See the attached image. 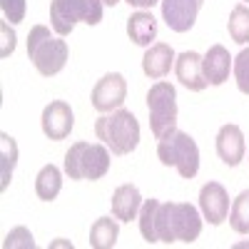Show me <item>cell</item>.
<instances>
[{
	"label": "cell",
	"mask_w": 249,
	"mask_h": 249,
	"mask_svg": "<svg viewBox=\"0 0 249 249\" xmlns=\"http://www.w3.org/2000/svg\"><path fill=\"white\" fill-rule=\"evenodd\" d=\"M68 43L60 35L55 37L48 25H33L28 33V57L43 77L57 75L68 62Z\"/></svg>",
	"instance_id": "3957f363"
},
{
	"label": "cell",
	"mask_w": 249,
	"mask_h": 249,
	"mask_svg": "<svg viewBox=\"0 0 249 249\" xmlns=\"http://www.w3.org/2000/svg\"><path fill=\"white\" fill-rule=\"evenodd\" d=\"M0 8H3V15L8 23L18 25L25 20V10H28V3L25 0H0Z\"/></svg>",
	"instance_id": "484cf974"
},
{
	"label": "cell",
	"mask_w": 249,
	"mask_h": 249,
	"mask_svg": "<svg viewBox=\"0 0 249 249\" xmlns=\"http://www.w3.org/2000/svg\"><path fill=\"white\" fill-rule=\"evenodd\" d=\"M120 237V224L112 217H100L90 227V247L92 249H112Z\"/></svg>",
	"instance_id": "ac0fdd59"
},
{
	"label": "cell",
	"mask_w": 249,
	"mask_h": 249,
	"mask_svg": "<svg viewBox=\"0 0 249 249\" xmlns=\"http://www.w3.org/2000/svg\"><path fill=\"white\" fill-rule=\"evenodd\" d=\"M60 190H62V172L55 167V164H45V167L37 172V177H35V195H37V199L53 202V199H57Z\"/></svg>",
	"instance_id": "d6986e66"
},
{
	"label": "cell",
	"mask_w": 249,
	"mask_h": 249,
	"mask_svg": "<svg viewBox=\"0 0 249 249\" xmlns=\"http://www.w3.org/2000/svg\"><path fill=\"white\" fill-rule=\"evenodd\" d=\"M204 0H162V20L175 33H187L197 23Z\"/></svg>",
	"instance_id": "30bf717a"
},
{
	"label": "cell",
	"mask_w": 249,
	"mask_h": 249,
	"mask_svg": "<svg viewBox=\"0 0 249 249\" xmlns=\"http://www.w3.org/2000/svg\"><path fill=\"white\" fill-rule=\"evenodd\" d=\"M142 202L144 199H142V195H140V190L135 184H120L115 190V195H112V202H110L112 217L117 222H132V219H137Z\"/></svg>",
	"instance_id": "2e32d148"
},
{
	"label": "cell",
	"mask_w": 249,
	"mask_h": 249,
	"mask_svg": "<svg viewBox=\"0 0 249 249\" xmlns=\"http://www.w3.org/2000/svg\"><path fill=\"white\" fill-rule=\"evenodd\" d=\"M50 247H72L70 242H65V239H57V242H53Z\"/></svg>",
	"instance_id": "f1b7e54d"
},
{
	"label": "cell",
	"mask_w": 249,
	"mask_h": 249,
	"mask_svg": "<svg viewBox=\"0 0 249 249\" xmlns=\"http://www.w3.org/2000/svg\"><path fill=\"white\" fill-rule=\"evenodd\" d=\"M15 164H18V142L8 132H0V190L3 192L10 187Z\"/></svg>",
	"instance_id": "ffe728a7"
},
{
	"label": "cell",
	"mask_w": 249,
	"mask_h": 249,
	"mask_svg": "<svg viewBox=\"0 0 249 249\" xmlns=\"http://www.w3.org/2000/svg\"><path fill=\"white\" fill-rule=\"evenodd\" d=\"M102 0H53L50 3V25L60 37H68L77 23L100 25Z\"/></svg>",
	"instance_id": "8992f818"
},
{
	"label": "cell",
	"mask_w": 249,
	"mask_h": 249,
	"mask_svg": "<svg viewBox=\"0 0 249 249\" xmlns=\"http://www.w3.org/2000/svg\"><path fill=\"white\" fill-rule=\"evenodd\" d=\"M175 75L190 92H202V90H207V85H210L204 72H202V55L195 53V50L179 53L175 57Z\"/></svg>",
	"instance_id": "4fadbf2b"
},
{
	"label": "cell",
	"mask_w": 249,
	"mask_h": 249,
	"mask_svg": "<svg viewBox=\"0 0 249 249\" xmlns=\"http://www.w3.org/2000/svg\"><path fill=\"white\" fill-rule=\"evenodd\" d=\"M199 212L212 227L222 224L230 217V195L219 182H207L199 190Z\"/></svg>",
	"instance_id": "8fae6325"
},
{
	"label": "cell",
	"mask_w": 249,
	"mask_h": 249,
	"mask_svg": "<svg viewBox=\"0 0 249 249\" xmlns=\"http://www.w3.org/2000/svg\"><path fill=\"white\" fill-rule=\"evenodd\" d=\"M127 37L140 48H150L157 40V18L150 10H137L127 18Z\"/></svg>",
	"instance_id": "e0dca14e"
},
{
	"label": "cell",
	"mask_w": 249,
	"mask_h": 249,
	"mask_svg": "<svg viewBox=\"0 0 249 249\" xmlns=\"http://www.w3.org/2000/svg\"><path fill=\"white\" fill-rule=\"evenodd\" d=\"M244 5H249V0H244Z\"/></svg>",
	"instance_id": "4dcf8cb0"
},
{
	"label": "cell",
	"mask_w": 249,
	"mask_h": 249,
	"mask_svg": "<svg viewBox=\"0 0 249 249\" xmlns=\"http://www.w3.org/2000/svg\"><path fill=\"white\" fill-rule=\"evenodd\" d=\"M40 127H43V135L53 142L70 137V132L75 127V112L70 107V102L53 100L50 105H45L43 117H40Z\"/></svg>",
	"instance_id": "9c48e42d"
},
{
	"label": "cell",
	"mask_w": 249,
	"mask_h": 249,
	"mask_svg": "<svg viewBox=\"0 0 249 249\" xmlns=\"http://www.w3.org/2000/svg\"><path fill=\"white\" fill-rule=\"evenodd\" d=\"M120 3V0H102V5H110V8H115Z\"/></svg>",
	"instance_id": "f546056e"
},
{
	"label": "cell",
	"mask_w": 249,
	"mask_h": 249,
	"mask_svg": "<svg viewBox=\"0 0 249 249\" xmlns=\"http://www.w3.org/2000/svg\"><path fill=\"white\" fill-rule=\"evenodd\" d=\"M124 97H127V80L120 72H107L92 88V107L102 115H110L122 107Z\"/></svg>",
	"instance_id": "ba28073f"
},
{
	"label": "cell",
	"mask_w": 249,
	"mask_h": 249,
	"mask_svg": "<svg viewBox=\"0 0 249 249\" xmlns=\"http://www.w3.org/2000/svg\"><path fill=\"white\" fill-rule=\"evenodd\" d=\"M232 70H234V80H237V88L242 95H249V48H244L234 62H232Z\"/></svg>",
	"instance_id": "d4e9b609"
},
{
	"label": "cell",
	"mask_w": 249,
	"mask_h": 249,
	"mask_svg": "<svg viewBox=\"0 0 249 249\" xmlns=\"http://www.w3.org/2000/svg\"><path fill=\"white\" fill-rule=\"evenodd\" d=\"M157 157L164 167H175L184 179H192L199 172V147L190 132L175 130L172 135L157 140Z\"/></svg>",
	"instance_id": "5b68a950"
},
{
	"label": "cell",
	"mask_w": 249,
	"mask_h": 249,
	"mask_svg": "<svg viewBox=\"0 0 249 249\" xmlns=\"http://www.w3.org/2000/svg\"><path fill=\"white\" fill-rule=\"evenodd\" d=\"M175 50L167 45V43H155L147 48L142 57V72L147 75L150 80H162L167 77L170 70L175 68Z\"/></svg>",
	"instance_id": "9a60e30c"
},
{
	"label": "cell",
	"mask_w": 249,
	"mask_h": 249,
	"mask_svg": "<svg viewBox=\"0 0 249 249\" xmlns=\"http://www.w3.org/2000/svg\"><path fill=\"white\" fill-rule=\"evenodd\" d=\"M3 247L5 249H35V239H33L28 227L18 224V227H13V230L8 232V237L3 239Z\"/></svg>",
	"instance_id": "cb8c5ba5"
},
{
	"label": "cell",
	"mask_w": 249,
	"mask_h": 249,
	"mask_svg": "<svg viewBox=\"0 0 249 249\" xmlns=\"http://www.w3.org/2000/svg\"><path fill=\"white\" fill-rule=\"evenodd\" d=\"M247 152V142H244V132L239 124L230 122L222 124L217 132V155L219 160L227 164V167H237V164L244 160Z\"/></svg>",
	"instance_id": "7c38bea8"
},
{
	"label": "cell",
	"mask_w": 249,
	"mask_h": 249,
	"mask_svg": "<svg viewBox=\"0 0 249 249\" xmlns=\"http://www.w3.org/2000/svg\"><path fill=\"white\" fill-rule=\"evenodd\" d=\"M110 150L105 144H90V142H75L65 152L62 170L70 179H102L110 172Z\"/></svg>",
	"instance_id": "277c9868"
},
{
	"label": "cell",
	"mask_w": 249,
	"mask_h": 249,
	"mask_svg": "<svg viewBox=\"0 0 249 249\" xmlns=\"http://www.w3.org/2000/svg\"><path fill=\"white\" fill-rule=\"evenodd\" d=\"M234 57L230 55L224 45H212L202 55V72L207 77L210 85H224L230 80V70H232Z\"/></svg>",
	"instance_id": "5bb4252c"
},
{
	"label": "cell",
	"mask_w": 249,
	"mask_h": 249,
	"mask_svg": "<svg viewBox=\"0 0 249 249\" xmlns=\"http://www.w3.org/2000/svg\"><path fill=\"white\" fill-rule=\"evenodd\" d=\"M95 135L112 155H130L140 144V122L130 110H115L95 120Z\"/></svg>",
	"instance_id": "7a4b0ae2"
},
{
	"label": "cell",
	"mask_w": 249,
	"mask_h": 249,
	"mask_svg": "<svg viewBox=\"0 0 249 249\" xmlns=\"http://www.w3.org/2000/svg\"><path fill=\"white\" fill-rule=\"evenodd\" d=\"M0 33H3V50H0V55L8 57V55L15 50V33L10 30L8 20H3V23H0Z\"/></svg>",
	"instance_id": "4316f807"
},
{
	"label": "cell",
	"mask_w": 249,
	"mask_h": 249,
	"mask_svg": "<svg viewBox=\"0 0 249 249\" xmlns=\"http://www.w3.org/2000/svg\"><path fill=\"white\" fill-rule=\"evenodd\" d=\"M227 30H230V37L237 45H247L249 43V5H234L230 13V20H227Z\"/></svg>",
	"instance_id": "44dd1931"
},
{
	"label": "cell",
	"mask_w": 249,
	"mask_h": 249,
	"mask_svg": "<svg viewBox=\"0 0 249 249\" xmlns=\"http://www.w3.org/2000/svg\"><path fill=\"white\" fill-rule=\"evenodd\" d=\"M150 127L155 140H162L177 130V90L172 82L157 80L147 92Z\"/></svg>",
	"instance_id": "52a82bcc"
},
{
	"label": "cell",
	"mask_w": 249,
	"mask_h": 249,
	"mask_svg": "<svg viewBox=\"0 0 249 249\" xmlns=\"http://www.w3.org/2000/svg\"><path fill=\"white\" fill-rule=\"evenodd\" d=\"M227 219H230V227L237 234H249V190L237 195Z\"/></svg>",
	"instance_id": "603a6c76"
},
{
	"label": "cell",
	"mask_w": 249,
	"mask_h": 249,
	"mask_svg": "<svg viewBox=\"0 0 249 249\" xmlns=\"http://www.w3.org/2000/svg\"><path fill=\"white\" fill-rule=\"evenodd\" d=\"M124 3L132 5V8H137V10H150L152 5L162 3V0H124Z\"/></svg>",
	"instance_id": "83f0119b"
},
{
	"label": "cell",
	"mask_w": 249,
	"mask_h": 249,
	"mask_svg": "<svg viewBox=\"0 0 249 249\" xmlns=\"http://www.w3.org/2000/svg\"><path fill=\"white\" fill-rule=\"evenodd\" d=\"M155 230L157 239L164 244H192L202 234V214L190 202H160L155 214Z\"/></svg>",
	"instance_id": "6da1fadb"
},
{
	"label": "cell",
	"mask_w": 249,
	"mask_h": 249,
	"mask_svg": "<svg viewBox=\"0 0 249 249\" xmlns=\"http://www.w3.org/2000/svg\"><path fill=\"white\" fill-rule=\"evenodd\" d=\"M157 199H144L140 207V214H137V227H140V234L147 244H157V230H155V214H157Z\"/></svg>",
	"instance_id": "7402d4cb"
}]
</instances>
